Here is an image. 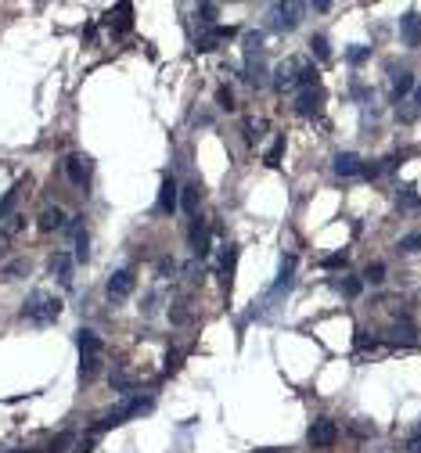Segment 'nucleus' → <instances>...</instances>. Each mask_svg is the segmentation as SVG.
<instances>
[{"label":"nucleus","instance_id":"c85d7f7f","mask_svg":"<svg viewBox=\"0 0 421 453\" xmlns=\"http://www.w3.org/2000/svg\"><path fill=\"white\" fill-rule=\"evenodd\" d=\"M410 72H400V76H393V90H396V94H407V90H410Z\"/></svg>","mask_w":421,"mask_h":453},{"label":"nucleus","instance_id":"7ed1b4c3","mask_svg":"<svg viewBox=\"0 0 421 453\" xmlns=\"http://www.w3.org/2000/svg\"><path fill=\"white\" fill-rule=\"evenodd\" d=\"M306 439H310L313 449H332L339 442V425H335L332 417H317L313 425H310V432H306Z\"/></svg>","mask_w":421,"mask_h":453},{"label":"nucleus","instance_id":"cd10ccee","mask_svg":"<svg viewBox=\"0 0 421 453\" xmlns=\"http://www.w3.org/2000/svg\"><path fill=\"white\" fill-rule=\"evenodd\" d=\"M339 288L346 295H360V291H364V281H360V277H346V281H339Z\"/></svg>","mask_w":421,"mask_h":453},{"label":"nucleus","instance_id":"0eeeda50","mask_svg":"<svg viewBox=\"0 0 421 453\" xmlns=\"http://www.w3.org/2000/svg\"><path fill=\"white\" fill-rule=\"evenodd\" d=\"M320 101H324V94H320V86L313 83V86H299L295 90V112L299 115H313L317 108H320Z\"/></svg>","mask_w":421,"mask_h":453},{"label":"nucleus","instance_id":"7c9ffc66","mask_svg":"<svg viewBox=\"0 0 421 453\" xmlns=\"http://www.w3.org/2000/svg\"><path fill=\"white\" fill-rule=\"evenodd\" d=\"M198 15H202V22L213 29V18H216V4H198Z\"/></svg>","mask_w":421,"mask_h":453},{"label":"nucleus","instance_id":"f3484780","mask_svg":"<svg viewBox=\"0 0 421 453\" xmlns=\"http://www.w3.org/2000/svg\"><path fill=\"white\" fill-rule=\"evenodd\" d=\"M69 230H72V259H79V263H83V259L90 256V249H86V245H90V237H86V230H83V223H79V220H76Z\"/></svg>","mask_w":421,"mask_h":453},{"label":"nucleus","instance_id":"f257e3e1","mask_svg":"<svg viewBox=\"0 0 421 453\" xmlns=\"http://www.w3.org/2000/svg\"><path fill=\"white\" fill-rule=\"evenodd\" d=\"M22 317L33 327H47V324H54L58 317H62V298L51 295V291H33L25 298V306H22Z\"/></svg>","mask_w":421,"mask_h":453},{"label":"nucleus","instance_id":"b1692460","mask_svg":"<svg viewBox=\"0 0 421 453\" xmlns=\"http://www.w3.org/2000/svg\"><path fill=\"white\" fill-rule=\"evenodd\" d=\"M349 263V252H332V256H324L320 259V266L324 270H335V266H346Z\"/></svg>","mask_w":421,"mask_h":453},{"label":"nucleus","instance_id":"f03ea898","mask_svg":"<svg viewBox=\"0 0 421 453\" xmlns=\"http://www.w3.org/2000/svg\"><path fill=\"white\" fill-rule=\"evenodd\" d=\"M152 410V400L148 396H130L127 403H119L115 410H108L98 425H94V432H105V428H115V425H123L127 417H137V414H148Z\"/></svg>","mask_w":421,"mask_h":453},{"label":"nucleus","instance_id":"473e14b6","mask_svg":"<svg viewBox=\"0 0 421 453\" xmlns=\"http://www.w3.org/2000/svg\"><path fill=\"white\" fill-rule=\"evenodd\" d=\"M216 101H220V108H227V112L234 108V94H231L227 86H220V90H216Z\"/></svg>","mask_w":421,"mask_h":453},{"label":"nucleus","instance_id":"e433bc0d","mask_svg":"<svg viewBox=\"0 0 421 453\" xmlns=\"http://www.w3.org/2000/svg\"><path fill=\"white\" fill-rule=\"evenodd\" d=\"M407 453H421V432H417V435H410V442H407Z\"/></svg>","mask_w":421,"mask_h":453},{"label":"nucleus","instance_id":"ea45409f","mask_svg":"<svg viewBox=\"0 0 421 453\" xmlns=\"http://www.w3.org/2000/svg\"><path fill=\"white\" fill-rule=\"evenodd\" d=\"M8 252V230H0V256Z\"/></svg>","mask_w":421,"mask_h":453},{"label":"nucleus","instance_id":"c9c22d12","mask_svg":"<svg viewBox=\"0 0 421 453\" xmlns=\"http://www.w3.org/2000/svg\"><path fill=\"white\" fill-rule=\"evenodd\" d=\"M346 58H349V62H364V58H368V47H353Z\"/></svg>","mask_w":421,"mask_h":453},{"label":"nucleus","instance_id":"20e7f679","mask_svg":"<svg viewBox=\"0 0 421 453\" xmlns=\"http://www.w3.org/2000/svg\"><path fill=\"white\" fill-rule=\"evenodd\" d=\"M306 8L303 4H274L270 8V29H295L299 25V15H303Z\"/></svg>","mask_w":421,"mask_h":453},{"label":"nucleus","instance_id":"2f4dec72","mask_svg":"<svg viewBox=\"0 0 421 453\" xmlns=\"http://www.w3.org/2000/svg\"><path fill=\"white\" fill-rule=\"evenodd\" d=\"M18 274H29V263H22V259H18V263H11V266L4 270V277H8V281H15Z\"/></svg>","mask_w":421,"mask_h":453},{"label":"nucleus","instance_id":"79ce46f5","mask_svg":"<svg viewBox=\"0 0 421 453\" xmlns=\"http://www.w3.org/2000/svg\"><path fill=\"white\" fill-rule=\"evenodd\" d=\"M0 453H25V449H0Z\"/></svg>","mask_w":421,"mask_h":453},{"label":"nucleus","instance_id":"aec40b11","mask_svg":"<svg viewBox=\"0 0 421 453\" xmlns=\"http://www.w3.org/2000/svg\"><path fill=\"white\" fill-rule=\"evenodd\" d=\"M393 339H396V342H414V339H417L414 320H407V317H403V320H396V324H393Z\"/></svg>","mask_w":421,"mask_h":453},{"label":"nucleus","instance_id":"6ab92c4d","mask_svg":"<svg viewBox=\"0 0 421 453\" xmlns=\"http://www.w3.org/2000/svg\"><path fill=\"white\" fill-rule=\"evenodd\" d=\"M101 374V356H83L79 360V378L83 381H94Z\"/></svg>","mask_w":421,"mask_h":453},{"label":"nucleus","instance_id":"9d476101","mask_svg":"<svg viewBox=\"0 0 421 453\" xmlns=\"http://www.w3.org/2000/svg\"><path fill=\"white\" fill-rule=\"evenodd\" d=\"M65 176L72 180L76 188H83L86 180H90V159H83V155H69V159H65Z\"/></svg>","mask_w":421,"mask_h":453},{"label":"nucleus","instance_id":"6e6552de","mask_svg":"<svg viewBox=\"0 0 421 453\" xmlns=\"http://www.w3.org/2000/svg\"><path fill=\"white\" fill-rule=\"evenodd\" d=\"M134 284H137V277H134V270H115V274L108 277V298H127L130 291H134Z\"/></svg>","mask_w":421,"mask_h":453},{"label":"nucleus","instance_id":"4468645a","mask_svg":"<svg viewBox=\"0 0 421 453\" xmlns=\"http://www.w3.org/2000/svg\"><path fill=\"white\" fill-rule=\"evenodd\" d=\"M47 266H51V274L62 281V284H72V256L69 252H54Z\"/></svg>","mask_w":421,"mask_h":453},{"label":"nucleus","instance_id":"f704fd0d","mask_svg":"<svg viewBox=\"0 0 421 453\" xmlns=\"http://www.w3.org/2000/svg\"><path fill=\"white\" fill-rule=\"evenodd\" d=\"M281 147H285V140L278 137V140H274V147L266 151V162H270V166H278V159H281Z\"/></svg>","mask_w":421,"mask_h":453},{"label":"nucleus","instance_id":"a878e982","mask_svg":"<svg viewBox=\"0 0 421 453\" xmlns=\"http://www.w3.org/2000/svg\"><path fill=\"white\" fill-rule=\"evenodd\" d=\"M400 252H417L421 249V230L417 234H407V237H400V245H396Z\"/></svg>","mask_w":421,"mask_h":453},{"label":"nucleus","instance_id":"4be33fe9","mask_svg":"<svg viewBox=\"0 0 421 453\" xmlns=\"http://www.w3.org/2000/svg\"><path fill=\"white\" fill-rule=\"evenodd\" d=\"M234 263H238V249L227 245V256H224V284L231 288V274H234Z\"/></svg>","mask_w":421,"mask_h":453},{"label":"nucleus","instance_id":"4c0bfd02","mask_svg":"<svg viewBox=\"0 0 421 453\" xmlns=\"http://www.w3.org/2000/svg\"><path fill=\"white\" fill-rule=\"evenodd\" d=\"M173 270H176L173 259H159V274H173Z\"/></svg>","mask_w":421,"mask_h":453},{"label":"nucleus","instance_id":"72a5a7b5","mask_svg":"<svg viewBox=\"0 0 421 453\" xmlns=\"http://www.w3.org/2000/svg\"><path fill=\"white\" fill-rule=\"evenodd\" d=\"M259 44H263V33H249L245 37V51L249 54H259Z\"/></svg>","mask_w":421,"mask_h":453},{"label":"nucleus","instance_id":"412c9836","mask_svg":"<svg viewBox=\"0 0 421 453\" xmlns=\"http://www.w3.org/2000/svg\"><path fill=\"white\" fill-rule=\"evenodd\" d=\"M396 205H400V209H417V205H421V195H417L414 188H403V191L396 195Z\"/></svg>","mask_w":421,"mask_h":453},{"label":"nucleus","instance_id":"ddd939ff","mask_svg":"<svg viewBox=\"0 0 421 453\" xmlns=\"http://www.w3.org/2000/svg\"><path fill=\"white\" fill-rule=\"evenodd\" d=\"M176 205H180V188L173 184V176H166L159 188V213H176Z\"/></svg>","mask_w":421,"mask_h":453},{"label":"nucleus","instance_id":"423d86ee","mask_svg":"<svg viewBox=\"0 0 421 453\" xmlns=\"http://www.w3.org/2000/svg\"><path fill=\"white\" fill-rule=\"evenodd\" d=\"M274 86L278 90H292V86H303V69H299V58H288L274 69Z\"/></svg>","mask_w":421,"mask_h":453},{"label":"nucleus","instance_id":"f8f14e48","mask_svg":"<svg viewBox=\"0 0 421 453\" xmlns=\"http://www.w3.org/2000/svg\"><path fill=\"white\" fill-rule=\"evenodd\" d=\"M400 37H403L407 47H421V18H417L414 11H407V15L400 18Z\"/></svg>","mask_w":421,"mask_h":453},{"label":"nucleus","instance_id":"58836bf2","mask_svg":"<svg viewBox=\"0 0 421 453\" xmlns=\"http://www.w3.org/2000/svg\"><path fill=\"white\" fill-rule=\"evenodd\" d=\"M356 349H375V339H368V335H360V339H356Z\"/></svg>","mask_w":421,"mask_h":453},{"label":"nucleus","instance_id":"bb28decb","mask_svg":"<svg viewBox=\"0 0 421 453\" xmlns=\"http://www.w3.org/2000/svg\"><path fill=\"white\" fill-rule=\"evenodd\" d=\"M310 47H313V54L320 58V62H328V58H332V51H328V40H324V37H313Z\"/></svg>","mask_w":421,"mask_h":453},{"label":"nucleus","instance_id":"37998d69","mask_svg":"<svg viewBox=\"0 0 421 453\" xmlns=\"http://www.w3.org/2000/svg\"><path fill=\"white\" fill-rule=\"evenodd\" d=\"M417 105H421V90H417Z\"/></svg>","mask_w":421,"mask_h":453},{"label":"nucleus","instance_id":"1a4fd4ad","mask_svg":"<svg viewBox=\"0 0 421 453\" xmlns=\"http://www.w3.org/2000/svg\"><path fill=\"white\" fill-rule=\"evenodd\" d=\"M335 176H368V166L360 155H353V151H342V155H335Z\"/></svg>","mask_w":421,"mask_h":453},{"label":"nucleus","instance_id":"2eb2a0df","mask_svg":"<svg viewBox=\"0 0 421 453\" xmlns=\"http://www.w3.org/2000/svg\"><path fill=\"white\" fill-rule=\"evenodd\" d=\"M37 227L44 230V234H51V230H62L65 227V213L58 205H47L44 213H40V220H37Z\"/></svg>","mask_w":421,"mask_h":453},{"label":"nucleus","instance_id":"393cba45","mask_svg":"<svg viewBox=\"0 0 421 453\" xmlns=\"http://www.w3.org/2000/svg\"><path fill=\"white\" fill-rule=\"evenodd\" d=\"M364 281H371V284H382V281H385V266H382V263H371V266L364 270Z\"/></svg>","mask_w":421,"mask_h":453},{"label":"nucleus","instance_id":"9b49d317","mask_svg":"<svg viewBox=\"0 0 421 453\" xmlns=\"http://www.w3.org/2000/svg\"><path fill=\"white\" fill-rule=\"evenodd\" d=\"M76 346H79V356H105V342L90 327L76 331Z\"/></svg>","mask_w":421,"mask_h":453},{"label":"nucleus","instance_id":"a19ab883","mask_svg":"<svg viewBox=\"0 0 421 453\" xmlns=\"http://www.w3.org/2000/svg\"><path fill=\"white\" fill-rule=\"evenodd\" d=\"M256 453H285V449H256Z\"/></svg>","mask_w":421,"mask_h":453},{"label":"nucleus","instance_id":"5701e85b","mask_svg":"<svg viewBox=\"0 0 421 453\" xmlns=\"http://www.w3.org/2000/svg\"><path fill=\"white\" fill-rule=\"evenodd\" d=\"M18 191H22V188L15 184V188H11V191L4 195V198H0V220H4V216L11 213V209H15V202H18Z\"/></svg>","mask_w":421,"mask_h":453},{"label":"nucleus","instance_id":"dca6fc26","mask_svg":"<svg viewBox=\"0 0 421 453\" xmlns=\"http://www.w3.org/2000/svg\"><path fill=\"white\" fill-rule=\"evenodd\" d=\"M191 249H195V256L202 259V256H209V227L202 223V220H195L191 223Z\"/></svg>","mask_w":421,"mask_h":453},{"label":"nucleus","instance_id":"39448f33","mask_svg":"<svg viewBox=\"0 0 421 453\" xmlns=\"http://www.w3.org/2000/svg\"><path fill=\"white\" fill-rule=\"evenodd\" d=\"M231 40H234V29H231V25H213V29H205V33L198 37V44H195V47H198L202 54H209V51L227 47Z\"/></svg>","mask_w":421,"mask_h":453},{"label":"nucleus","instance_id":"c756f323","mask_svg":"<svg viewBox=\"0 0 421 453\" xmlns=\"http://www.w3.org/2000/svg\"><path fill=\"white\" fill-rule=\"evenodd\" d=\"M69 442H72V435H69V432H62V435H58V439L47 446V453H65V446H69Z\"/></svg>","mask_w":421,"mask_h":453},{"label":"nucleus","instance_id":"a211bd4d","mask_svg":"<svg viewBox=\"0 0 421 453\" xmlns=\"http://www.w3.org/2000/svg\"><path fill=\"white\" fill-rule=\"evenodd\" d=\"M198 202H202V184H188L180 191V205H184L188 213H198Z\"/></svg>","mask_w":421,"mask_h":453}]
</instances>
